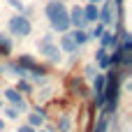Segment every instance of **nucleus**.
I'll use <instances>...</instances> for the list:
<instances>
[{"mask_svg":"<svg viewBox=\"0 0 132 132\" xmlns=\"http://www.w3.org/2000/svg\"><path fill=\"white\" fill-rule=\"evenodd\" d=\"M7 28H9V35H14V37H28L30 30H32V23L28 21V16H23V14L19 12L16 16L9 19Z\"/></svg>","mask_w":132,"mask_h":132,"instance_id":"nucleus-1","label":"nucleus"},{"mask_svg":"<svg viewBox=\"0 0 132 132\" xmlns=\"http://www.w3.org/2000/svg\"><path fill=\"white\" fill-rule=\"evenodd\" d=\"M16 63H19V67H23L26 72H30V74H32V79H39V77H44V74H46V70H44L42 65H37L30 56H21Z\"/></svg>","mask_w":132,"mask_h":132,"instance_id":"nucleus-2","label":"nucleus"},{"mask_svg":"<svg viewBox=\"0 0 132 132\" xmlns=\"http://www.w3.org/2000/svg\"><path fill=\"white\" fill-rule=\"evenodd\" d=\"M39 53H44V56L51 58V60H60V49L53 46V37H51V35H46V37L39 39Z\"/></svg>","mask_w":132,"mask_h":132,"instance_id":"nucleus-3","label":"nucleus"},{"mask_svg":"<svg viewBox=\"0 0 132 132\" xmlns=\"http://www.w3.org/2000/svg\"><path fill=\"white\" fill-rule=\"evenodd\" d=\"M63 12H67L63 0H49V2H46V7H44V14L49 16V21H51V19H56L58 14H63Z\"/></svg>","mask_w":132,"mask_h":132,"instance_id":"nucleus-4","label":"nucleus"},{"mask_svg":"<svg viewBox=\"0 0 132 132\" xmlns=\"http://www.w3.org/2000/svg\"><path fill=\"white\" fill-rule=\"evenodd\" d=\"M93 79H95V84H93V88H95V104L104 107V74H95Z\"/></svg>","mask_w":132,"mask_h":132,"instance_id":"nucleus-5","label":"nucleus"},{"mask_svg":"<svg viewBox=\"0 0 132 132\" xmlns=\"http://www.w3.org/2000/svg\"><path fill=\"white\" fill-rule=\"evenodd\" d=\"M51 28L58 30V32H67V30H70V14L63 12V14H58L56 19H51Z\"/></svg>","mask_w":132,"mask_h":132,"instance_id":"nucleus-6","label":"nucleus"},{"mask_svg":"<svg viewBox=\"0 0 132 132\" xmlns=\"http://www.w3.org/2000/svg\"><path fill=\"white\" fill-rule=\"evenodd\" d=\"M111 19H114V9H111V2L107 0L104 5H102V9H100V16H97V23H102L104 28L111 23Z\"/></svg>","mask_w":132,"mask_h":132,"instance_id":"nucleus-7","label":"nucleus"},{"mask_svg":"<svg viewBox=\"0 0 132 132\" xmlns=\"http://www.w3.org/2000/svg\"><path fill=\"white\" fill-rule=\"evenodd\" d=\"M5 97H7V100H9L14 107H19L21 111L26 109V104H23V95H21L16 88H7V90H5Z\"/></svg>","mask_w":132,"mask_h":132,"instance_id":"nucleus-8","label":"nucleus"},{"mask_svg":"<svg viewBox=\"0 0 132 132\" xmlns=\"http://www.w3.org/2000/svg\"><path fill=\"white\" fill-rule=\"evenodd\" d=\"M70 14V26H74V28H84L86 26V21H84V9L81 7H74L72 12H67Z\"/></svg>","mask_w":132,"mask_h":132,"instance_id":"nucleus-9","label":"nucleus"},{"mask_svg":"<svg viewBox=\"0 0 132 132\" xmlns=\"http://www.w3.org/2000/svg\"><path fill=\"white\" fill-rule=\"evenodd\" d=\"M81 9H84V21H86V23H95V21H97L100 9L95 7V2H90L88 7H81Z\"/></svg>","mask_w":132,"mask_h":132,"instance_id":"nucleus-10","label":"nucleus"},{"mask_svg":"<svg viewBox=\"0 0 132 132\" xmlns=\"http://www.w3.org/2000/svg\"><path fill=\"white\" fill-rule=\"evenodd\" d=\"M100 39H102V46H104V49H116V46H118V35H116V32L104 30Z\"/></svg>","mask_w":132,"mask_h":132,"instance_id":"nucleus-11","label":"nucleus"},{"mask_svg":"<svg viewBox=\"0 0 132 132\" xmlns=\"http://www.w3.org/2000/svg\"><path fill=\"white\" fill-rule=\"evenodd\" d=\"M60 46H63V51H65V53H74V51L79 49V46L74 44V39H72V35H70V32H67V35H63Z\"/></svg>","mask_w":132,"mask_h":132,"instance_id":"nucleus-12","label":"nucleus"},{"mask_svg":"<svg viewBox=\"0 0 132 132\" xmlns=\"http://www.w3.org/2000/svg\"><path fill=\"white\" fill-rule=\"evenodd\" d=\"M95 58H97V63H100V67H102V70H109V67H111V60H109V53H107V49H104V46L95 53Z\"/></svg>","mask_w":132,"mask_h":132,"instance_id":"nucleus-13","label":"nucleus"},{"mask_svg":"<svg viewBox=\"0 0 132 132\" xmlns=\"http://www.w3.org/2000/svg\"><path fill=\"white\" fill-rule=\"evenodd\" d=\"M70 35H72V39H74V44H77V46H81L84 42H88V35H86V30H84V28H74Z\"/></svg>","mask_w":132,"mask_h":132,"instance_id":"nucleus-14","label":"nucleus"},{"mask_svg":"<svg viewBox=\"0 0 132 132\" xmlns=\"http://www.w3.org/2000/svg\"><path fill=\"white\" fill-rule=\"evenodd\" d=\"M42 123H44V111H39V109H37V111H32V114H30V123H28V125L37 128V125H42Z\"/></svg>","mask_w":132,"mask_h":132,"instance_id":"nucleus-15","label":"nucleus"},{"mask_svg":"<svg viewBox=\"0 0 132 132\" xmlns=\"http://www.w3.org/2000/svg\"><path fill=\"white\" fill-rule=\"evenodd\" d=\"M104 30H107V28H104V26H102V23H97V26H95V28H93V30H90V32H86V35H88V39H100V37H102V32H104Z\"/></svg>","mask_w":132,"mask_h":132,"instance_id":"nucleus-16","label":"nucleus"},{"mask_svg":"<svg viewBox=\"0 0 132 132\" xmlns=\"http://www.w3.org/2000/svg\"><path fill=\"white\" fill-rule=\"evenodd\" d=\"M107 130H109V118L102 116V118L97 121V125H95V132H107Z\"/></svg>","mask_w":132,"mask_h":132,"instance_id":"nucleus-17","label":"nucleus"},{"mask_svg":"<svg viewBox=\"0 0 132 132\" xmlns=\"http://www.w3.org/2000/svg\"><path fill=\"white\" fill-rule=\"evenodd\" d=\"M16 90H19L21 95H23V93H32V86H30L28 81H21V79H19V86H16Z\"/></svg>","mask_w":132,"mask_h":132,"instance_id":"nucleus-18","label":"nucleus"},{"mask_svg":"<svg viewBox=\"0 0 132 132\" xmlns=\"http://www.w3.org/2000/svg\"><path fill=\"white\" fill-rule=\"evenodd\" d=\"M19 114H21V109H19V107H14V104L5 109V116H7V118H16Z\"/></svg>","mask_w":132,"mask_h":132,"instance_id":"nucleus-19","label":"nucleus"},{"mask_svg":"<svg viewBox=\"0 0 132 132\" xmlns=\"http://www.w3.org/2000/svg\"><path fill=\"white\" fill-rule=\"evenodd\" d=\"M58 130L60 132H70V118H63L60 125H58Z\"/></svg>","mask_w":132,"mask_h":132,"instance_id":"nucleus-20","label":"nucleus"},{"mask_svg":"<svg viewBox=\"0 0 132 132\" xmlns=\"http://www.w3.org/2000/svg\"><path fill=\"white\" fill-rule=\"evenodd\" d=\"M86 77H88V79H93V77H95V67H93V65H88V67H86Z\"/></svg>","mask_w":132,"mask_h":132,"instance_id":"nucleus-21","label":"nucleus"},{"mask_svg":"<svg viewBox=\"0 0 132 132\" xmlns=\"http://www.w3.org/2000/svg\"><path fill=\"white\" fill-rule=\"evenodd\" d=\"M9 5H12V7H16V9H19V12H23V5H21V2H19V0H9Z\"/></svg>","mask_w":132,"mask_h":132,"instance_id":"nucleus-22","label":"nucleus"},{"mask_svg":"<svg viewBox=\"0 0 132 132\" xmlns=\"http://www.w3.org/2000/svg\"><path fill=\"white\" fill-rule=\"evenodd\" d=\"M19 132H35L32 125H23V128H19Z\"/></svg>","mask_w":132,"mask_h":132,"instance_id":"nucleus-23","label":"nucleus"},{"mask_svg":"<svg viewBox=\"0 0 132 132\" xmlns=\"http://www.w3.org/2000/svg\"><path fill=\"white\" fill-rule=\"evenodd\" d=\"M5 130V121H0V132Z\"/></svg>","mask_w":132,"mask_h":132,"instance_id":"nucleus-24","label":"nucleus"},{"mask_svg":"<svg viewBox=\"0 0 132 132\" xmlns=\"http://www.w3.org/2000/svg\"><path fill=\"white\" fill-rule=\"evenodd\" d=\"M88 2H100V0H88Z\"/></svg>","mask_w":132,"mask_h":132,"instance_id":"nucleus-25","label":"nucleus"},{"mask_svg":"<svg viewBox=\"0 0 132 132\" xmlns=\"http://www.w3.org/2000/svg\"><path fill=\"white\" fill-rule=\"evenodd\" d=\"M39 132H49V130H39Z\"/></svg>","mask_w":132,"mask_h":132,"instance_id":"nucleus-26","label":"nucleus"},{"mask_svg":"<svg viewBox=\"0 0 132 132\" xmlns=\"http://www.w3.org/2000/svg\"><path fill=\"white\" fill-rule=\"evenodd\" d=\"M0 109H2V102H0Z\"/></svg>","mask_w":132,"mask_h":132,"instance_id":"nucleus-27","label":"nucleus"}]
</instances>
